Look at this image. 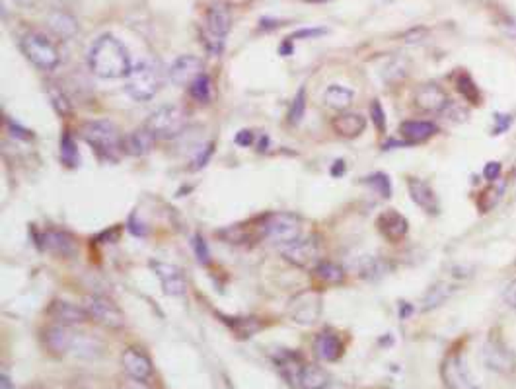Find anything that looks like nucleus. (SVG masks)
Instances as JSON below:
<instances>
[{
  "label": "nucleus",
  "instance_id": "42",
  "mask_svg": "<svg viewBox=\"0 0 516 389\" xmlns=\"http://www.w3.org/2000/svg\"><path fill=\"white\" fill-rule=\"evenodd\" d=\"M193 247H195V255H197V261L201 265H209V247H207L205 239L201 236H195L193 239Z\"/></svg>",
  "mask_w": 516,
  "mask_h": 389
},
{
  "label": "nucleus",
  "instance_id": "41",
  "mask_svg": "<svg viewBox=\"0 0 516 389\" xmlns=\"http://www.w3.org/2000/svg\"><path fill=\"white\" fill-rule=\"evenodd\" d=\"M370 119L374 123V127L378 133H384L386 130V113H384V109L380 106L378 99H374L370 106Z\"/></svg>",
  "mask_w": 516,
  "mask_h": 389
},
{
  "label": "nucleus",
  "instance_id": "5",
  "mask_svg": "<svg viewBox=\"0 0 516 389\" xmlns=\"http://www.w3.org/2000/svg\"><path fill=\"white\" fill-rule=\"evenodd\" d=\"M185 121H187V117L182 107L162 106L156 111H152L145 127L156 138L168 140V138H175L182 133Z\"/></svg>",
  "mask_w": 516,
  "mask_h": 389
},
{
  "label": "nucleus",
  "instance_id": "38",
  "mask_svg": "<svg viewBox=\"0 0 516 389\" xmlns=\"http://www.w3.org/2000/svg\"><path fill=\"white\" fill-rule=\"evenodd\" d=\"M61 160L70 168H75L78 164V150H76L75 140L70 135H65L61 140Z\"/></svg>",
  "mask_w": 516,
  "mask_h": 389
},
{
  "label": "nucleus",
  "instance_id": "30",
  "mask_svg": "<svg viewBox=\"0 0 516 389\" xmlns=\"http://www.w3.org/2000/svg\"><path fill=\"white\" fill-rule=\"evenodd\" d=\"M452 292H454V288L448 283H437L429 288V292L423 298V310L429 312V310H434V308L442 305L448 298L452 296Z\"/></svg>",
  "mask_w": 516,
  "mask_h": 389
},
{
  "label": "nucleus",
  "instance_id": "21",
  "mask_svg": "<svg viewBox=\"0 0 516 389\" xmlns=\"http://www.w3.org/2000/svg\"><path fill=\"white\" fill-rule=\"evenodd\" d=\"M41 247L45 252L59 255V257H70L76 252V239L69 232L62 230H47L41 236Z\"/></svg>",
  "mask_w": 516,
  "mask_h": 389
},
{
  "label": "nucleus",
  "instance_id": "46",
  "mask_svg": "<svg viewBox=\"0 0 516 389\" xmlns=\"http://www.w3.org/2000/svg\"><path fill=\"white\" fill-rule=\"evenodd\" d=\"M326 33V30L324 28H316V30H300V31H296L295 35L289 39H298V38H318V35H324Z\"/></svg>",
  "mask_w": 516,
  "mask_h": 389
},
{
  "label": "nucleus",
  "instance_id": "32",
  "mask_svg": "<svg viewBox=\"0 0 516 389\" xmlns=\"http://www.w3.org/2000/svg\"><path fill=\"white\" fill-rule=\"evenodd\" d=\"M456 86H458V90L462 92V96L468 99V101L476 103V106L481 101V92H479V88L476 86V82L471 80V77L468 72H460V74L456 77Z\"/></svg>",
  "mask_w": 516,
  "mask_h": 389
},
{
  "label": "nucleus",
  "instance_id": "4",
  "mask_svg": "<svg viewBox=\"0 0 516 389\" xmlns=\"http://www.w3.org/2000/svg\"><path fill=\"white\" fill-rule=\"evenodd\" d=\"M162 80L160 72L148 62H138L131 69L125 90L135 101H148L158 94Z\"/></svg>",
  "mask_w": 516,
  "mask_h": 389
},
{
  "label": "nucleus",
  "instance_id": "20",
  "mask_svg": "<svg viewBox=\"0 0 516 389\" xmlns=\"http://www.w3.org/2000/svg\"><path fill=\"white\" fill-rule=\"evenodd\" d=\"M121 364L127 376L135 378V380L146 382L152 376L150 359L143 351H138V349H125L121 354Z\"/></svg>",
  "mask_w": 516,
  "mask_h": 389
},
{
  "label": "nucleus",
  "instance_id": "14",
  "mask_svg": "<svg viewBox=\"0 0 516 389\" xmlns=\"http://www.w3.org/2000/svg\"><path fill=\"white\" fill-rule=\"evenodd\" d=\"M203 72V61L195 55H183L170 67V82L174 86H191Z\"/></svg>",
  "mask_w": 516,
  "mask_h": 389
},
{
  "label": "nucleus",
  "instance_id": "13",
  "mask_svg": "<svg viewBox=\"0 0 516 389\" xmlns=\"http://www.w3.org/2000/svg\"><path fill=\"white\" fill-rule=\"evenodd\" d=\"M448 106H450V98L446 90L434 82L423 84L415 92V107L425 113H444Z\"/></svg>",
  "mask_w": 516,
  "mask_h": 389
},
{
  "label": "nucleus",
  "instance_id": "31",
  "mask_svg": "<svg viewBox=\"0 0 516 389\" xmlns=\"http://www.w3.org/2000/svg\"><path fill=\"white\" fill-rule=\"evenodd\" d=\"M226 323L240 339H250L261 329V323L256 317H226Z\"/></svg>",
  "mask_w": 516,
  "mask_h": 389
},
{
  "label": "nucleus",
  "instance_id": "49",
  "mask_svg": "<svg viewBox=\"0 0 516 389\" xmlns=\"http://www.w3.org/2000/svg\"><path fill=\"white\" fill-rule=\"evenodd\" d=\"M503 28H505V31L509 33L510 38L516 39V20H512V18H507V20L503 22Z\"/></svg>",
  "mask_w": 516,
  "mask_h": 389
},
{
  "label": "nucleus",
  "instance_id": "39",
  "mask_svg": "<svg viewBox=\"0 0 516 389\" xmlns=\"http://www.w3.org/2000/svg\"><path fill=\"white\" fill-rule=\"evenodd\" d=\"M304 111H306V92H304V90H298L296 98L292 99V106H290L289 121L292 123V125H298V123L302 121Z\"/></svg>",
  "mask_w": 516,
  "mask_h": 389
},
{
  "label": "nucleus",
  "instance_id": "35",
  "mask_svg": "<svg viewBox=\"0 0 516 389\" xmlns=\"http://www.w3.org/2000/svg\"><path fill=\"white\" fill-rule=\"evenodd\" d=\"M357 269L361 276H365V278H378L386 273V263L376 257H365V259H361Z\"/></svg>",
  "mask_w": 516,
  "mask_h": 389
},
{
  "label": "nucleus",
  "instance_id": "1",
  "mask_svg": "<svg viewBox=\"0 0 516 389\" xmlns=\"http://www.w3.org/2000/svg\"><path fill=\"white\" fill-rule=\"evenodd\" d=\"M88 67L99 78L115 80V78L129 77L131 57L121 41L114 35H101L94 41L88 51Z\"/></svg>",
  "mask_w": 516,
  "mask_h": 389
},
{
  "label": "nucleus",
  "instance_id": "6",
  "mask_svg": "<svg viewBox=\"0 0 516 389\" xmlns=\"http://www.w3.org/2000/svg\"><path fill=\"white\" fill-rule=\"evenodd\" d=\"M302 234V222L296 214L273 213L263 220V236L275 244L289 245L298 242Z\"/></svg>",
  "mask_w": 516,
  "mask_h": 389
},
{
  "label": "nucleus",
  "instance_id": "15",
  "mask_svg": "<svg viewBox=\"0 0 516 389\" xmlns=\"http://www.w3.org/2000/svg\"><path fill=\"white\" fill-rule=\"evenodd\" d=\"M152 271L158 276L160 284L164 288V294L168 296H183L185 294V278L180 269L172 265V263H162V261H152L150 263Z\"/></svg>",
  "mask_w": 516,
  "mask_h": 389
},
{
  "label": "nucleus",
  "instance_id": "54",
  "mask_svg": "<svg viewBox=\"0 0 516 389\" xmlns=\"http://www.w3.org/2000/svg\"><path fill=\"white\" fill-rule=\"evenodd\" d=\"M310 2H322V0H310Z\"/></svg>",
  "mask_w": 516,
  "mask_h": 389
},
{
  "label": "nucleus",
  "instance_id": "27",
  "mask_svg": "<svg viewBox=\"0 0 516 389\" xmlns=\"http://www.w3.org/2000/svg\"><path fill=\"white\" fill-rule=\"evenodd\" d=\"M47 26L57 38L61 39H70L78 33V22H76L75 16H70L69 12H62V10L51 12L47 18Z\"/></svg>",
  "mask_w": 516,
  "mask_h": 389
},
{
  "label": "nucleus",
  "instance_id": "45",
  "mask_svg": "<svg viewBox=\"0 0 516 389\" xmlns=\"http://www.w3.org/2000/svg\"><path fill=\"white\" fill-rule=\"evenodd\" d=\"M499 174H501V164L499 162H489L485 168H483V176H485L487 181L499 179Z\"/></svg>",
  "mask_w": 516,
  "mask_h": 389
},
{
  "label": "nucleus",
  "instance_id": "17",
  "mask_svg": "<svg viewBox=\"0 0 516 389\" xmlns=\"http://www.w3.org/2000/svg\"><path fill=\"white\" fill-rule=\"evenodd\" d=\"M407 189H410L413 203L421 206L427 214H439V210H441L439 197H437L434 189L427 181L419 179V177H410L407 179Z\"/></svg>",
  "mask_w": 516,
  "mask_h": 389
},
{
  "label": "nucleus",
  "instance_id": "3",
  "mask_svg": "<svg viewBox=\"0 0 516 389\" xmlns=\"http://www.w3.org/2000/svg\"><path fill=\"white\" fill-rule=\"evenodd\" d=\"M23 55L30 59L31 64H35L41 70H55L61 64V53L53 43L41 31H31L22 39Z\"/></svg>",
  "mask_w": 516,
  "mask_h": 389
},
{
  "label": "nucleus",
  "instance_id": "33",
  "mask_svg": "<svg viewBox=\"0 0 516 389\" xmlns=\"http://www.w3.org/2000/svg\"><path fill=\"white\" fill-rule=\"evenodd\" d=\"M190 94L191 98L195 101H201V103H207L211 96H213V84H211V78L207 74H201V77L190 86Z\"/></svg>",
  "mask_w": 516,
  "mask_h": 389
},
{
  "label": "nucleus",
  "instance_id": "24",
  "mask_svg": "<svg viewBox=\"0 0 516 389\" xmlns=\"http://www.w3.org/2000/svg\"><path fill=\"white\" fill-rule=\"evenodd\" d=\"M314 354L322 362H335L341 359L343 343L334 333H319L314 339Z\"/></svg>",
  "mask_w": 516,
  "mask_h": 389
},
{
  "label": "nucleus",
  "instance_id": "43",
  "mask_svg": "<svg viewBox=\"0 0 516 389\" xmlns=\"http://www.w3.org/2000/svg\"><path fill=\"white\" fill-rule=\"evenodd\" d=\"M503 300H505V304L516 310V281H510L507 286H505V291H503Z\"/></svg>",
  "mask_w": 516,
  "mask_h": 389
},
{
  "label": "nucleus",
  "instance_id": "29",
  "mask_svg": "<svg viewBox=\"0 0 516 389\" xmlns=\"http://www.w3.org/2000/svg\"><path fill=\"white\" fill-rule=\"evenodd\" d=\"M353 98H355L353 90H349V88H345V86H339V84L327 86L326 94H324L326 106L331 107V109H335V111H345V109L353 103Z\"/></svg>",
  "mask_w": 516,
  "mask_h": 389
},
{
  "label": "nucleus",
  "instance_id": "47",
  "mask_svg": "<svg viewBox=\"0 0 516 389\" xmlns=\"http://www.w3.org/2000/svg\"><path fill=\"white\" fill-rule=\"evenodd\" d=\"M251 140H253V133H251V130H240V133L236 135V145L248 146L251 145Z\"/></svg>",
  "mask_w": 516,
  "mask_h": 389
},
{
  "label": "nucleus",
  "instance_id": "51",
  "mask_svg": "<svg viewBox=\"0 0 516 389\" xmlns=\"http://www.w3.org/2000/svg\"><path fill=\"white\" fill-rule=\"evenodd\" d=\"M290 51H292V39H289L287 43H282V47H281V53L285 55V57H287V55H289Z\"/></svg>",
  "mask_w": 516,
  "mask_h": 389
},
{
  "label": "nucleus",
  "instance_id": "37",
  "mask_svg": "<svg viewBox=\"0 0 516 389\" xmlns=\"http://www.w3.org/2000/svg\"><path fill=\"white\" fill-rule=\"evenodd\" d=\"M365 184H368L374 189V191L378 193L380 197H392V184H390V177L386 174H374V176L366 177Z\"/></svg>",
  "mask_w": 516,
  "mask_h": 389
},
{
  "label": "nucleus",
  "instance_id": "48",
  "mask_svg": "<svg viewBox=\"0 0 516 389\" xmlns=\"http://www.w3.org/2000/svg\"><path fill=\"white\" fill-rule=\"evenodd\" d=\"M121 389H150L146 385L143 380H135V378H129L121 383Z\"/></svg>",
  "mask_w": 516,
  "mask_h": 389
},
{
  "label": "nucleus",
  "instance_id": "36",
  "mask_svg": "<svg viewBox=\"0 0 516 389\" xmlns=\"http://www.w3.org/2000/svg\"><path fill=\"white\" fill-rule=\"evenodd\" d=\"M326 385V374L319 370L318 366H308L304 368V376H302V388L304 389H322Z\"/></svg>",
  "mask_w": 516,
  "mask_h": 389
},
{
  "label": "nucleus",
  "instance_id": "52",
  "mask_svg": "<svg viewBox=\"0 0 516 389\" xmlns=\"http://www.w3.org/2000/svg\"><path fill=\"white\" fill-rule=\"evenodd\" d=\"M16 4L18 6H22V8H31L33 4H35V0H14Z\"/></svg>",
  "mask_w": 516,
  "mask_h": 389
},
{
  "label": "nucleus",
  "instance_id": "44",
  "mask_svg": "<svg viewBox=\"0 0 516 389\" xmlns=\"http://www.w3.org/2000/svg\"><path fill=\"white\" fill-rule=\"evenodd\" d=\"M510 123H512V119H510V115H495V127H493V135H503L505 130L509 129L510 127Z\"/></svg>",
  "mask_w": 516,
  "mask_h": 389
},
{
  "label": "nucleus",
  "instance_id": "50",
  "mask_svg": "<svg viewBox=\"0 0 516 389\" xmlns=\"http://www.w3.org/2000/svg\"><path fill=\"white\" fill-rule=\"evenodd\" d=\"M0 389H16L14 383H12V380H10L6 374L0 376Z\"/></svg>",
  "mask_w": 516,
  "mask_h": 389
},
{
  "label": "nucleus",
  "instance_id": "8",
  "mask_svg": "<svg viewBox=\"0 0 516 389\" xmlns=\"http://www.w3.org/2000/svg\"><path fill=\"white\" fill-rule=\"evenodd\" d=\"M84 310L88 312L92 321H96L98 325L106 329H123L125 325V315L123 312L117 308L115 302H111L109 298L106 296H92L84 298Z\"/></svg>",
  "mask_w": 516,
  "mask_h": 389
},
{
  "label": "nucleus",
  "instance_id": "16",
  "mask_svg": "<svg viewBox=\"0 0 516 389\" xmlns=\"http://www.w3.org/2000/svg\"><path fill=\"white\" fill-rule=\"evenodd\" d=\"M376 226H378L380 234L386 237L388 242H392V244L402 242L403 237L407 236V232H410V222H407V218L403 214L397 213V210H394V208L384 210V213L380 214L378 220H376Z\"/></svg>",
  "mask_w": 516,
  "mask_h": 389
},
{
  "label": "nucleus",
  "instance_id": "12",
  "mask_svg": "<svg viewBox=\"0 0 516 389\" xmlns=\"http://www.w3.org/2000/svg\"><path fill=\"white\" fill-rule=\"evenodd\" d=\"M441 378L446 389H479L471 382L470 372L463 366L458 354H448L441 366Z\"/></svg>",
  "mask_w": 516,
  "mask_h": 389
},
{
  "label": "nucleus",
  "instance_id": "10",
  "mask_svg": "<svg viewBox=\"0 0 516 389\" xmlns=\"http://www.w3.org/2000/svg\"><path fill=\"white\" fill-rule=\"evenodd\" d=\"M282 257L292 263L295 267L300 269H314L318 263H322V249L316 239H298L292 244L282 247Z\"/></svg>",
  "mask_w": 516,
  "mask_h": 389
},
{
  "label": "nucleus",
  "instance_id": "22",
  "mask_svg": "<svg viewBox=\"0 0 516 389\" xmlns=\"http://www.w3.org/2000/svg\"><path fill=\"white\" fill-rule=\"evenodd\" d=\"M154 140H156V137L146 127L131 130L129 135L123 137V152H127L129 156H145L152 150Z\"/></svg>",
  "mask_w": 516,
  "mask_h": 389
},
{
  "label": "nucleus",
  "instance_id": "28",
  "mask_svg": "<svg viewBox=\"0 0 516 389\" xmlns=\"http://www.w3.org/2000/svg\"><path fill=\"white\" fill-rule=\"evenodd\" d=\"M312 275L324 286H337V284L345 283V276H347L343 267H339L337 263H331V261L318 263L316 267L312 269Z\"/></svg>",
  "mask_w": 516,
  "mask_h": 389
},
{
  "label": "nucleus",
  "instance_id": "18",
  "mask_svg": "<svg viewBox=\"0 0 516 389\" xmlns=\"http://www.w3.org/2000/svg\"><path fill=\"white\" fill-rule=\"evenodd\" d=\"M275 366L279 370V374L282 376V380L289 383L292 389L302 388V376L306 364H302V360L295 352H281L277 359H275Z\"/></svg>",
  "mask_w": 516,
  "mask_h": 389
},
{
  "label": "nucleus",
  "instance_id": "25",
  "mask_svg": "<svg viewBox=\"0 0 516 389\" xmlns=\"http://www.w3.org/2000/svg\"><path fill=\"white\" fill-rule=\"evenodd\" d=\"M400 135L405 138V145H419L437 135V125L431 121H403Z\"/></svg>",
  "mask_w": 516,
  "mask_h": 389
},
{
  "label": "nucleus",
  "instance_id": "2",
  "mask_svg": "<svg viewBox=\"0 0 516 389\" xmlns=\"http://www.w3.org/2000/svg\"><path fill=\"white\" fill-rule=\"evenodd\" d=\"M78 133L84 138V142H88L94 148V152L104 160L115 162L123 152V138L119 137L114 123L88 121L84 123Z\"/></svg>",
  "mask_w": 516,
  "mask_h": 389
},
{
  "label": "nucleus",
  "instance_id": "9",
  "mask_svg": "<svg viewBox=\"0 0 516 389\" xmlns=\"http://www.w3.org/2000/svg\"><path fill=\"white\" fill-rule=\"evenodd\" d=\"M289 313L292 321L300 323V325H312L314 321H318L319 313H322V296H319V292H300L298 296L290 300Z\"/></svg>",
  "mask_w": 516,
  "mask_h": 389
},
{
  "label": "nucleus",
  "instance_id": "7",
  "mask_svg": "<svg viewBox=\"0 0 516 389\" xmlns=\"http://www.w3.org/2000/svg\"><path fill=\"white\" fill-rule=\"evenodd\" d=\"M232 28V18L224 6H213L207 10L205 26H203V43L207 51L213 55H219L224 45V38Z\"/></svg>",
  "mask_w": 516,
  "mask_h": 389
},
{
  "label": "nucleus",
  "instance_id": "34",
  "mask_svg": "<svg viewBox=\"0 0 516 389\" xmlns=\"http://www.w3.org/2000/svg\"><path fill=\"white\" fill-rule=\"evenodd\" d=\"M47 94H49V98H51V101H53L55 109H57L62 117H69V115L72 113V106H70L67 94L62 92L61 86L49 84L47 86Z\"/></svg>",
  "mask_w": 516,
  "mask_h": 389
},
{
  "label": "nucleus",
  "instance_id": "23",
  "mask_svg": "<svg viewBox=\"0 0 516 389\" xmlns=\"http://www.w3.org/2000/svg\"><path fill=\"white\" fill-rule=\"evenodd\" d=\"M41 339H43V344H45L47 351L55 354V356H62L72 346V335L67 331L65 325H51V327H47L43 331Z\"/></svg>",
  "mask_w": 516,
  "mask_h": 389
},
{
  "label": "nucleus",
  "instance_id": "26",
  "mask_svg": "<svg viewBox=\"0 0 516 389\" xmlns=\"http://www.w3.org/2000/svg\"><path fill=\"white\" fill-rule=\"evenodd\" d=\"M334 130L343 138H357L366 129V119L361 113H339L331 123Z\"/></svg>",
  "mask_w": 516,
  "mask_h": 389
},
{
  "label": "nucleus",
  "instance_id": "19",
  "mask_svg": "<svg viewBox=\"0 0 516 389\" xmlns=\"http://www.w3.org/2000/svg\"><path fill=\"white\" fill-rule=\"evenodd\" d=\"M49 315L59 325H65V327L82 325V323L90 320V315L84 310V305L80 308V305L69 304V302H62V300H55L53 304L49 305Z\"/></svg>",
  "mask_w": 516,
  "mask_h": 389
},
{
  "label": "nucleus",
  "instance_id": "40",
  "mask_svg": "<svg viewBox=\"0 0 516 389\" xmlns=\"http://www.w3.org/2000/svg\"><path fill=\"white\" fill-rule=\"evenodd\" d=\"M499 198H501V191L497 187L485 189V191L481 193V197H479V213H489L499 203Z\"/></svg>",
  "mask_w": 516,
  "mask_h": 389
},
{
  "label": "nucleus",
  "instance_id": "11",
  "mask_svg": "<svg viewBox=\"0 0 516 389\" xmlns=\"http://www.w3.org/2000/svg\"><path fill=\"white\" fill-rule=\"evenodd\" d=\"M481 359L495 372H512L516 366L515 354L507 349V344L501 339H489L481 349Z\"/></svg>",
  "mask_w": 516,
  "mask_h": 389
},
{
  "label": "nucleus",
  "instance_id": "53",
  "mask_svg": "<svg viewBox=\"0 0 516 389\" xmlns=\"http://www.w3.org/2000/svg\"><path fill=\"white\" fill-rule=\"evenodd\" d=\"M59 2H62V4H75L78 0H59Z\"/></svg>",
  "mask_w": 516,
  "mask_h": 389
},
{
  "label": "nucleus",
  "instance_id": "55",
  "mask_svg": "<svg viewBox=\"0 0 516 389\" xmlns=\"http://www.w3.org/2000/svg\"><path fill=\"white\" fill-rule=\"evenodd\" d=\"M31 389H43V388H31Z\"/></svg>",
  "mask_w": 516,
  "mask_h": 389
}]
</instances>
